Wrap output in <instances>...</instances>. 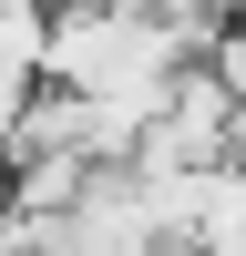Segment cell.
Listing matches in <instances>:
<instances>
[{"label":"cell","instance_id":"obj_3","mask_svg":"<svg viewBox=\"0 0 246 256\" xmlns=\"http://www.w3.org/2000/svg\"><path fill=\"white\" fill-rule=\"evenodd\" d=\"M205 10H226V20H236V10H246V0H205Z\"/></svg>","mask_w":246,"mask_h":256},{"label":"cell","instance_id":"obj_4","mask_svg":"<svg viewBox=\"0 0 246 256\" xmlns=\"http://www.w3.org/2000/svg\"><path fill=\"white\" fill-rule=\"evenodd\" d=\"M113 10H154V0H113Z\"/></svg>","mask_w":246,"mask_h":256},{"label":"cell","instance_id":"obj_2","mask_svg":"<svg viewBox=\"0 0 246 256\" xmlns=\"http://www.w3.org/2000/svg\"><path fill=\"white\" fill-rule=\"evenodd\" d=\"M164 256H236V246H164Z\"/></svg>","mask_w":246,"mask_h":256},{"label":"cell","instance_id":"obj_1","mask_svg":"<svg viewBox=\"0 0 246 256\" xmlns=\"http://www.w3.org/2000/svg\"><path fill=\"white\" fill-rule=\"evenodd\" d=\"M205 62H216V82H226V102L246 113V10L226 20V31H216V52H205Z\"/></svg>","mask_w":246,"mask_h":256}]
</instances>
